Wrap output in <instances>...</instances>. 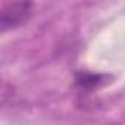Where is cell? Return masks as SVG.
<instances>
[{"mask_svg": "<svg viewBox=\"0 0 125 125\" xmlns=\"http://www.w3.org/2000/svg\"><path fill=\"white\" fill-rule=\"evenodd\" d=\"M0 28L2 31L13 30L28 22L32 15V3L30 2H13L6 3L0 10Z\"/></svg>", "mask_w": 125, "mask_h": 125, "instance_id": "obj_1", "label": "cell"}, {"mask_svg": "<svg viewBox=\"0 0 125 125\" xmlns=\"http://www.w3.org/2000/svg\"><path fill=\"white\" fill-rule=\"evenodd\" d=\"M104 77L99 74H90V72H78L75 77V84L81 90H93L103 84Z\"/></svg>", "mask_w": 125, "mask_h": 125, "instance_id": "obj_2", "label": "cell"}]
</instances>
